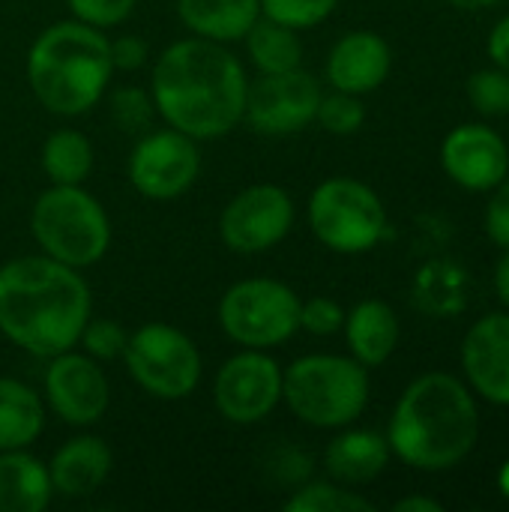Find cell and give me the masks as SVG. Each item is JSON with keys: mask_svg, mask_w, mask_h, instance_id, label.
Instances as JSON below:
<instances>
[{"mask_svg": "<svg viewBox=\"0 0 509 512\" xmlns=\"http://www.w3.org/2000/svg\"><path fill=\"white\" fill-rule=\"evenodd\" d=\"M246 90L243 63L222 42L201 36L171 42L150 75L156 114L195 141L234 132L246 111Z\"/></svg>", "mask_w": 509, "mask_h": 512, "instance_id": "1", "label": "cell"}, {"mask_svg": "<svg viewBox=\"0 0 509 512\" xmlns=\"http://www.w3.org/2000/svg\"><path fill=\"white\" fill-rule=\"evenodd\" d=\"M93 315L84 276L48 255H21L0 267V333L33 357L78 345Z\"/></svg>", "mask_w": 509, "mask_h": 512, "instance_id": "2", "label": "cell"}, {"mask_svg": "<svg viewBox=\"0 0 509 512\" xmlns=\"http://www.w3.org/2000/svg\"><path fill=\"white\" fill-rule=\"evenodd\" d=\"M480 438V411L471 390L447 372L420 375L399 396L387 444L393 456L417 471H450L462 465Z\"/></svg>", "mask_w": 509, "mask_h": 512, "instance_id": "3", "label": "cell"}, {"mask_svg": "<svg viewBox=\"0 0 509 512\" xmlns=\"http://www.w3.org/2000/svg\"><path fill=\"white\" fill-rule=\"evenodd\" d=\"M111 75V39L78 18L45 27L27 51V84L57 117H78L99 105Z\"/></svg>", "mask_w": 509, "mask_h": 512, "instance_id": "4", "label": "cell"}, {"mask_svg": "<svg viewBox=\"0 0 509 512\" xmlns=\"http://www.w3.org/2000/svg\"><path fill=\"white\" fill-rule=\"evenodd\" d=\"M282 402L315 429H345L369 405V369L354 357L306 354L282 369Z\"/></svg>", "mask_w": 509, "mask_h": 512, "instance_id": "5", "label": "cell"}, {"mask_svg": "<svg viewBox=\"0 0 509 512\" xmlns=\"http://www.w3.org/2000/svg\"><path fill=\"white\" fill-rule=\"evenodd\" d=\"M30 231L42 255L75 270L93 267L111 246V219L84 186L51 183L33 201Z\"/></svg>", "mask_w": 509, "mask_h": 512, "instance_id": "6", "label": "cell"}, {"mask_svg": "<svg viewBox=\"0 0 509 512\" xmlns=\"http://www.w3.org/2000/svg\"><path fill=\"white\" fill-rule=\"evenodd\" d=\"M309 228L339 255H363L387 234V210L372 186L354 177H327L309 195Z\"/></svg>", "mask_w": 509, "mask_h": 512, "instance_id": "7", "label": "cell"}, {"mask_svg": "<svg viewBox=\"0 0 509 512\" xmlns=\"http://www.w3.org/2000/svg\"><path fill=\"white\" fill-rule=\"evenodd\" d=\"M216 315L231 342L270 351L300 330V297L279 279H240L219 297Z\"/></svg>", "mask_w": 509, "mask_h": 512, "instance_id": "8", "label": "cell"}, {"mask_svg": "<svg viewBox=\"0 0 509 512\" xmlns=\"http://www.w3.org/2000/svg\"><path fill=\"white\" fill-rule=\"evenodd\" d=\"M123 363L132 381L153 399L180 402L195 393L204 375L198 345L177 327L150 321L129 333Z\"/></svg>", "mask_w": 509, "mask_h": 512, "instance_id": "9", "label": "cell"}, {"mask_svg": "<svg viewBox=\"0 0 509 512\" xmlns=\"http://www.w3.org/2000/svg\"><path fill=\"white\" fill-rule=\"evenodd\" d=\"M201 174L198 141L180 129L144 132L129 153V183L147 201H174L186 195Z\"/></svg>", "mask_w": 509, "mask_h": 512, "instance_id": "10", "label": "cell"}, {"mask_svg": "<svg viewBox=\"0 0 509 512\" xmlns=\"http://www.w3.org/2000/svg\"><path fill=\"white\" fill-rule=\"evenodd\" d=\"M282 402V366L258 348L228 357L213 381V405L234 426H255Z\"/></svg>", "mask_w": 509, "mask_h": 512, "instance_id": "11", "label": "cell"}, {"mask_svg": "<svg viewBox=\"0 0 509 512\" xmlns=\"http://www.w3.org/2000/svg\"><path fill=\"white\" fill-rule=\"evenodd\" d=\"M294 225V201L276 183H255L237 192L222 216L219 237L237 255H261L279 246Z\"/></svg>", "mask_w": 509, "mask_h": 512, "instance_id": "12", "label": "cell"}, {"mask_svg": "<svg viewBox=\"0 0 509 512\" xmlns=\"http://www.w3.org/2000/svg\"><path fill=\"white\" fill-rule=\"evenodd\" d=\"M321 96L324 90L318 78L303 66L276 75H261L258 81H249L243 120L258 135H294L315 123Z\"/></svg>", "mask_w": 509, "mask_h": 512, "instance_id": "13", "label": "cell"}, {"mask_svg": "<svg viewBox=\"0 0 509 512\" xmlns=\"http://www.w3.org/2000/svg\"><path fill=\"white\" fill-rule=\"evenodd\" d=\"M45 402L66 426L84 429L99 423L111 402V387L99 369V360L72 348L48 357Z\"/></svg>", "mask_w": 509, "mask_h": 512, "instance_id": "14", "label": "cell"}, {"mask_svg": "<svg viewBox=\"0 0 509 512\" xmlns=\"http://www.w3.org/2000/svg\"><path fill=\"white\" fill-rule=\"evenodd\" d=\"M447 177L468 192H492L509 174L507 141L486 123H462L441 144Z\"/></svg>", "mask_w": 509, "mask_h": 512, "instance_id": "15", "label": "cell"}, {"mask_svg": "<svg viewBox=\"0 0 509 512\" xmlns=\"http://www.w3.org/2000/svg\"><path fill=\"white\" fill-rule=\"evenodd\" d=\"M462 369L474 393L509 408V312L483 315L462 342Z\"/></svg>", "mask_w": 509, "mask_h": 512, "instance_id": "16", "label": "cell"}, {"mask_svg": "<svg viewBox=\"0 0 509 512\" xmlns=\"http://www.w3.org/2000/svg\"><path fill=\"white\" fill-rule=\"evenodd\" d=\"M393 69V51L375 30H351L327 54L324 75L333 90L366 96L378 90Z\"/></svg>", "mask_w": 509, "mask_h": 512, "instance_id": "17", "label": "cell"}, {"mask_svg": "<svg viewBox=\"0 0 509 512\" xmlns=\"http://www.w3.org/2000/svg\"><path fill=\"white\" fill-rule=\"evenodd\" d=\"M111 468H114V453L102 438L96 435L69 438L51 456V465H48L51 489L54 495L72 498V501L90 498L105 486V480L111 477Z\"/></svg>", "mask_w": 509, "mask_h": 512, "instance_id": "18", "label": "cell"}, {"mask_svg": "<svg viewBox=\"0 0 509 512\" xmlns=\"http://www.w3.org/2000/svg\"><path fill=\"white\" fill-rule=\"evenodd\" d=\"M390 444L372 429H348L336 435L324 450V468L330 480L342 486H366L384 474L390 465Z\"/></svg>", "mask_w": 509, "mask_h": 512, "instance_id": "19", "label": "cell"}, {"mask_svg": "<svg viewBox=\"0 0 509 512\" xmlns=\"http://www.w3.org/2000/svg\"><path fill=\"white\" fill-rule=\"evenodd\" d=\"M345 342L351 348V357L363 363L366 369L384 366L393 351L399 348V315L384 300H363L351 312H345Z\"/></svg>", "mask_w": 509, "mask_h": 512, "instance_id": "20", "label": "cell"}, {"mask_svg": "<svg viewBox=\"0 0 509 512\" xmlns=\"http://www.w3.org/2000/svg\"><path fill=\"white\" fill-rule=\"evenodd\" d=\"M177 15L192 36L237 42L261 18V0H177Z\"/></svg>", "mask_w": 509, "mask_h": 512, "instance_id": "21", "label": "cell"}, {"mask_svg": "<svg viewBox=\"0 0 509 512\" xmlns=\"http://www.w3.org/2000/svg\"><path fill=\"white\" fill-rule=\"evenodd\" d=\"M51 474L27 450L0 453V512H42L51 504Z\"/></svg>", "mask_w": 509, "mask_h": 512, "instance_id": "22", "label": "cell"}, {"mask_svg": "<svg viewBox=\"0 0 509 512\" xmlns=\"http://www.w3.org/2000/svg\"><path fill=\"white\" fill-rule=\"evenodd\" d=\"M45 429V402L15 378H0V453L27 450Z\"/></svg>", "mask_w": 509, "mask_h": 512, "instance_id": "23", "label": "cell"}, {"mask_svg": "<svg viewBox=\"0 0 509 512\" xmlns=\"http://www.w3.org/2000/svg\"><path fill=\"white\" fill-rule=\"evenodd\" d=\"M243 39H246L249 60L255 63V69L261 75L288 72V69H297L303 63L300 33L288 24H279V21L261 15Z\"/></svg>", "mask_w": 509, "mask_h": 512, "instance_id": "24", "label": "cell"}, {"mask_svg": "<svg viewBox=\"0 0 509 512\" xmlns=\"http://www.w3.org/2000/svg\"><path fill=\"white\" fill-rule=\"evenodd\" d=\"M93 144L78 129H57L42 141L39 165L57 186H81L93 171Z\"/></svg>", "mask_w": 509, "mask_h": 512, "instance_id": "25", "label": "cell"}, {"mask_svg": "<svg viewBox=\"0 0 509 512\" xmlns=\"http://www.w3.org/2000/svg\"><path fill=\"white\" fill-rule=\"evenodd\" d=\"M288 512H372L375 504L336 480H309L285 501Z\"/></svg>", "mask_w": 509, "mask_h": 512, "instance_id": "26", "label": "cell"}, {"mask_svg": "<svg viewBox=\"0 0 509 512\" xmlns=\"http://www.w3.org/2000/svg\"><path fill=\"white\" fill-rule=\"evenodd\" d=\"M315 120L321 123V129H327L330 135H354L363 129L366 123V105L360 102V96L354 93H324L318 102V114Z\"/></svg>", "mask_w": 509, "mask_h": 512, "instance_id": "27", "label": "cell"}, {"mask_svg": "<svg viewBox=\"0 0 509 512\" xmlns=\"http://www.w3.org/2000/svg\"><path fill=\"white\" fill-rule=\"evenodd\" d=\"M108 108H111L114 126L123 129V132H132V135L147 132L150 129V120L156 114L153 96L147 90H141V87H117L111 93Z\"/></svg>", "mask_w": 509, "mask_h": 512, "instance_id": "28", "label": "cell"}, {"mask_svg": "<svg viewBox=\"0 0 509 512\" xmlns=\"http://www.w3.org/2000/svg\"><path fill=\"white\" fill-rule=\"evenodd\" d=\"M336 6L339 0H261V15L294 30H309L327 21Z\"/></svg>", "mask_w": 509, "mask_h": 512, "instance_id": "29", "label": "cell"}, {"mask_svg": "<svg viewBox=\"0 0 509 512\" xmlns=\"http://www.w3.org/2000/svg\"><path fill=\"white\" fill-rule=\"evenodd\" d=\"M471 105L486 117H507L509 114V72L492 66L480 69L468 78Z\"/></svg>", "mask_w": 509, "mask_h": 512, "instance_id": "30", "label": "cell"}, {"mask_svg": "<svg viewBox=\"0 0 509 512\" xmlns=\"http://www.w3.org/2000/svg\"><path fill=\"white\" fill-rule=\"evenodd\" d=\"M129 342V333L114 321V318H87L78 345L84 348V354H90L99 363H111L123 357V348Z\"/></svg>", "mask_w": 509, "mask_h": 512, "instance_id": "31", "label": "cell"}, {"mask_svg": "<svg viewBox=\"0 0 509 512\" xmlns=\"http://www.w3.org/2000/svg\"><path fill=\"white\" fill-rule=\"evenodd\" d=\"M72 18L90 24V27H99V30H108V27H117L123 24L132 9L138 6V0H66Z\"/></svg>", "mask_w": 509, "mask_h": 512, "instance_id": "32", "label": "cell"}, {"mask_svg": "<svg viewBox=\"0 0 509 512\" xmlns=\"http://www.w3.org/2000/svg\"><path fill=\"white\" fill-rule=\"evenodd\" d=\"M345 324V309L333 297L300 300V330L312 336H336Z\"/></svg>", "mask_w": 509, "mask_h": 512, "instance_id": "33", "label": "cell"}, {"mask_svg": "<svg viewBox=\"0 0 509 512\" xmlns=\"http://www.w3.org/2000/svg\"><path fill=\"white\" fill-rule=\"evenodd\" d=\"M486 234L501 249H509V174L492 189L486 204Z\"/></svg>", "mask_w": 509, "mask_h": 512, "instance_id": "34", "label": "cell"}, {"mask_svg": "<svg viewBox=\"0 0 509 512\" xmlns=\"http://www.w3.org/2000/svg\"><path fill=\"white\" fill-rule=\"evenodd\" d=\"M147 57H150V48L135 33H123V36L111 39V63H114V69L138 72L147 63Z\"/></svg>", "mask_w": 509, "mask_h": 512, "instance_id": "35", "label": "cell"}, {"mask_svg": "<svg viewBox=\"0 0 509 512\" xmlns=\"http://www.w3.org/2000/svg\"><path fill=\"white\" fill-rule=\"evenodd\" d=\"M486 48H489V57H492V63H495L498 69L509 72V15H504V18H501V21L492 27Z\"/></svg>", "mask_w": 509, "mask_h": 512, "instance_id": "36", "label": "cell"}, {"mask_svg": "<svg viewBox=\"0 0 509 512\" xmlns=\"http://www.w3.org/2000/svg\"><path fill=\"white\" fill-rule=\"evenodd\" d=\"M393 510L396 512H441L444 510V504H441V501H435V498H426V495H408V498L396 501V504H393Z\"/></svg>", "mask_w": 509, "mask_h": 512, "instance_id": "37", "label": "cell"}, {"mask_svg": "<svg viewBox=\"0 0 509 512\" xmlns=\"http://www.w3.org/2000/svg\"><path fill=\"white\" fill-rule=\"evenodd\" d=\"M495 294L509 309V249H504V255L495 264Z\"/></svg>", "mask_w": 509, "mask_h": 512, "instance_id": "38", "label": "cell"}, {"mask_svg": "<svg viewBox=\"0 0 509 512\" xmlns=\"http://www.w3.org/2000/svg\"><path fill=\"white\" fill-rule=\"evenodd\" d=\"M447 3L462 9V12H480V9H489V6H495L501 0H447Z\"/></svg>", "mask_w": 509, "mask_h": 512, "instance_id": "39", "label": "cell"}, {"mask_svg": "<svg viewBox=\"0 0 509 512\" xmlns=\"http://www.w3.org/2000/svg\"><path fill=\"white\" fill-rule=\"evenodd\" d=\"M498 486H501L504 498H509V462H504V468H501V474H498Z\"/></svg>", "mask_w": 509, "mask_h": 512, "instance_id": "40", "label": "cell"}]
</instances>
